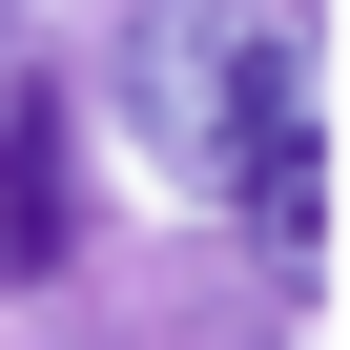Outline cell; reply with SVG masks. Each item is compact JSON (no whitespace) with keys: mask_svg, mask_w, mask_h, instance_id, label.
<instances>
[{"mask_svg":"<svg viewBox=\"0 0 350 350\" xmlns=\"http://www.w3.org/2000/svg\"><path fill=\"white\" fill-rule=\"evenodd\" d=\"M288 83H309V62H288L268 21H227V0H144V21H124V103H144V144L206 165V186H227V144H247Z\"/></svg>","mask_w":350,"mask_h":350,"instance_id":"obj_1","label":"cell"},{"mask_svg":"<svg viewBox=\"0 0 350 350\" xmlns=\"http://www.w3.org/2000/svg\"><path fill=\"white\" fill-rule=\"evenodd\" d=\"M0 268H83V124L42 103V83H0Z\"/></svg>","mask_w":350,"mask_h":350,"instance_id":"obj_2","label":"cell"},{"mask_svg":"<svg viewBox=\"0 0 350 350\" xmlns=\"http://www.w3.org/2000/svg\"><path fill=\"white\" fill-rule=\"evenodd\" d=\"M227 227H247L268 268H329V124H309V83L227 144Z\"/></svg>","mask_w":350,"mask_h":350,"instance_id":"obj_3","label":"cell"},{"mask_svg":"<svg viewBox=\"0 0 350 350\" xmlns=\"http://www.w3.org/2000/svg\"><path fill=\"white\" fill-rule=\"evenodd\" d=\"M0 42H21V0H0Z\"/></svg>","mask_w":350,"mask_h":350,"instance_id":"obj_4","label":"cell"}]
</instances>
